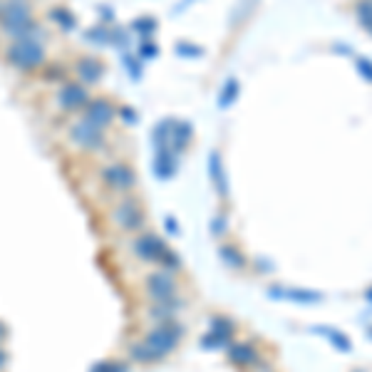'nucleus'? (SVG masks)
Masks as SVG:
<instances>
[{
  "label": "nucleus",
  "instance_id": "nucleus-1",
  "mask_svg": "<svg viewBox=\"0 0 372 372\" xmlns=\"http://www.w3.org/2000/svg\"><path fill=\"white\" fill-rule=\"evenodd\" d=\"M0 58L20 75H38L50 62L48 45L43 40H10L0 50Z\"/></svg>",
  "mask_w": 372,
  "mask_h": 372
},
{
  "label": "nucleus",
  "instance_id": "nucleus-2",
  "mask_svg": "<svg viewBox=\"0 0 372 372\" xmlns=\"http://www.w3.org/2000/svg\"><path fill=\"white\" fill-rule=\"evenodd\" d=\"M107 224L112 231L122 236H137L142 231H147L149 226V216L144 211L142 201L137 194H127L114 199V204L107 211Z\"/></svg>",
  "mask_w": 372,
  "mask_h": 372
},
{
  "label": "nucleus",
  "instance_id": "nucleus-3",
  "mask_svg": "<svg viewBox=\"0 0 372 372\" xmlns=\"http://www.w3.org/2000/svg\"><path fill=\"white\" fill-rule=\"evenodd\" d=\"M94 177H97L99 189L112 196V199L137 194L139 189L137 169H134L132 162H127V159H109V162H102L97 167V172H94Z\"/></svg>",
  "mask_w": 372,
  "mask_h": 372
},
{
  "label": "nucleus",
  "instance_id": "nucleus-4",
  "mask_svg": "<svg viewBox=\"0 0 372 372\" xmlns=\"http://www.w3.org/2000/svg\"><path fill=\"white\" fill-rule=\"evenodd\" d=\"M184 335H186L184 323H179V320L174 318V320H164V323H152V328L144 330L142 343L147 345V348H152V353L157 355L159 363H162L167 355H172L174 350L182 345Z\"/></svg>",
  "mask_w": 372,
  "mask_h": 372
},
{
  "label": "nucleus",
  "instance_id": "nucleus-5",
  "mask_svg": "<svg viewBox=\"0 0 372 372\" xmlns=\"http://www.w3.org/2000/svg\"><path fill=\"white\" fill-rule=\"evenodd\" d=\"M67 142L72 144L77 152L87 154V157H104L109 147V132L92 127V124L84 122L82 117H77L67 127Z\"/></svg>",
  "mask_w": 372,
  "mask_h": 372
},
{
  "label": "nucleus",
  "instance_id": "nucleus-6",
  "mask_svg": "<svg viewBox=\"0 0 372 372\" xmlns=\"http://www.w3.org/2000/svg\"><path fill=\"white\" fill-rule=\"evenodd\" d=\"M89 99H92L89 87H84L77 80H65L62 84L55 87V94H53L55 109L62 114H72V117H77V114L87 107Z\"/></svg>",
  "mask_w": 372,
  "mask_h": 372
},
{
  "label": "nucleus",
  "instance_id": "nucleus-7",
  "mask_svg": "<svg viewBox=\"0 0 372 372\" xmlns=\"http://www.w3.org/2000/svg\"><path fill=\"white\" fill-rule=\"evenodd\" d=\"M172 248L167 246V241L162 236H157L154 231H142L137 236H129V256L139 263L159 266V261L164 258V253Z\"/></svg>",
  "mask_w": 372,
  "mask_h": 372
},
{
  "label": "nucleus",
  "instance_id": "nucleus-8",
  "mask_svg": "<svg viewBox=\"0 0 372 372\" xmlns=\"http://www.w3.org/2000/svg\"><path fill=\"white\" fill-rule=\"evenodd\" d=\"M117 112H119V107L114 104V99H109L107 94H99V97H94L92 94V99L87 102V107H84L77 117H82L84 122H89L92 127L109 132L112 124H114V119H117Z\"/></svg>",
  "mask_w": 372,
  "mask_h": 372
},
{
  "label": "nucleus",
  "instance_id": "nucleus-9",
  "mask_svg": "<svg viewBox=\"0 0 372 372\" xmlns=\"http://www.w3.org/2000/svg\"><path fill=\"white\" fill-rule=\"evenodd\" d=\"M177 290H179V283H177V278H174V273H167V270H162V268L152 270V273H147L142 278V293L147 295L149 303L174 298Z\"/></svg>",
  "mask_w": 372,
  "mask_h": 372
},
{
  "label": "nucleus",
  "instance_id": "nucleus-10",
  "mask_svg": "<svg viewBox=\"0 0 372 372\" xmlns=\"http://www.w3.org/2000/svg\"><path fill=\"white\" fill-rule=\"evenodd\" d=\"M75 80L77 82H82L84 87H92V84L102 82L104 77V62L99 58H94V55H80L77 60H75Z\"/></svg>",
  "mask_w": 372,
  "mask_h": 372
},
{
  "label": "nucleus",
  "instance_id": "nucleus-11",
  "mask_svg": "<svg viewBox=\"0 0 372 372\" xmlns=\"http://www.w3.org/2000/svg\"><path fill=\"white\" fill-rule=\"evenodd\" d=\"M184 300L179 298V295H174V298L169 300H157V303H149L147 310H144V315H147L149 323H164V320H174L179 313L184 310Z\"/></svg>",
  "mask_w": 372,
  "mask_h": 372
},
{
  "label": "nucleus",
  "instance_id": "nucleus-12",
  "mask_svg": "<svg viewBox=\"0 0 372 372\" xmlns=\"http://www.w3.org/2000/svg\"><path fill=\"white\" fill-rule=\"evenodd\" d=\"M229 360L234 365H241V368H256V365H261L258 350H256L251 343H231Z\"/></svg>",
  "mask_w": 372,
  "mask_h": 372
},
{
  "label": "nucleus",
  "instance_id": "nucleus-13",
  "mask_svg": "<svg viewBox=\"0 0 372 372\" xmlns=\"http://www.w3.org/2000/svg\"><path fill=\"white\" fill-rule=\"evenodd\" d=\"M154 174L159 179H172L177 174V157L169 147H157V159H154Z\"/></svg>",
  "mask_w": 372,
  "mask_h": 372
},
{
  "label": "nucleus",
  "instance_id": "nucleus-14",
  "mask_svg": "<svg viewBox=\"0 0 372 372\" xmlns=\"http://www.w3.org/2000/svg\"><path fill=\"white\" fill-rule=\"evenodd\" d=\"M127 358H129V363L132 365H154V363H159V358L152 353V348H147V345L142 343V338L134 340V343L129 345Z\"/></svg>",
  "mask_w": 372,
  "mask_h": 372
},
{
  "label": "nucleus",
  "instance_id": "nucleus-15",
  "mask_svg": "<svg viewBox=\"0 0 372 372\" xmlns=\"http://www.w3.org/2000/svg\"><path fill=\"white\" fill-rule=\"evenodd\" d=\"M194 137V129H191L189 122H174V127H169V142H172V152H179V149H186V144Z\"/></svg>",
  "mask_w": 372,
  "mask_h": 372
},
{
  "label": "nucleus",
  "instance_id": "nucleus-16",
  "mask_svg": "<svg viewBox=\"0 0 372 372\" xmlns=\"http://www.w3.org/2000/svg\"><path fill=\"white\" fill-rule=\"evenodd\" d=\"M209 172H211V179L216 184V191L221 194H229V184H226V177H224V167H221V157L219 152H211V159H209Z\"/></svg>",
  "mask_w": 372,
  "mask_h": 372
},
{
  "label": "nucleus",
  "instance_id": "nucleus-17",
  "mask_svg": "<svg viewBox=\"0 0 372 372\" xmlns=\"http://www.w3.org/2000/svg\"><path fill=\"white\" fill-rule=\"evenodd\" d=\"M50 18L55 20V23L60 25V28L65 30V33H72L75 28H77V18H75L72 10H67L65 5H58V8H53V13H50Z\"/></svg>",
  "mask_w": 372,
  "mask_h": 372
},
{
  "label": "nucleus",
  "instance_id": "nucleus-18",
  "mask_svg": "<svg viewBox=\"0 0 372 372\" xmlns=\"http://www.w3.org/2000/svg\"><path fill=\"white\" fill-rule=\"evenodd\" d=\"M209 333H214V335H219L221 340H226V343H234V323H231L229 318H224V315H214L211 318V330Z\"/></svg>",
  "mask_w": 372,
  "mask_h": 372
},
{
  "label": "nucleus",
  "instance_id": "nucleus-19",
  "mask_svg": "<svg viewBox=\"0 0 372 372\" xmlns=\"http://www.w3.org/2000/svg\"><path fill=\"white\" fill-rule=\"evenodd\" d=\"M219 256H221V261H224L229 268H244L246 266V256L241 253L236 246H231V244H224L219 248Z\"/></svg>",
  "mask_w": 372,
  "mask_h": 372
},
{
  "label": "nucleus",
  "instance_id": "nucleus-20",
  "mask_svg": "<svg viewBox=\"0 0 372 372\" xmlns=\"http://www.w3.org/2000/svg\"><path fill=\"white\" fill-rule=\"evenodd\" d=\"M270 298H290V300H298V303H315V300H320V295L318 293H308V290L270 288Z\"/></svg>",
  "mask_w": 372,
  "mask_h": 372
},
{
  "label": "nucleus",
  "instance_id": "nucleus-21",
  "mask_svg": "<svg viewBox=\"0 0 372 372\" xmlns=\"http://www.w3.org/2000/svg\"><path fill=\"white\" fill-rule=\"evenodd\" d=\"M236 97H239V82H236V80H226L224 89H221V94H219V104L226 109L234 104Z\"/></svg>",
  "mask_w": 372,
  "mask_h": 372
},
{
  "label": "nucleus",
  "instance_id": "nucleus-22",
  "mask_svg": "<svg viewBox=\"0 0 372 372\" xmlns=\"http://www.w3.org/2000/svg\"><path fill=\"white\" fill-rule=\"evenodd\" d=\"M157 268L167 270V273H177V270H182V256H179L174 248H169L167 253H164V258L159 261Z\"/></svg>",
  "mask_w": 372,
  "mask_h": 372
},
{
  "label": "nucleus",
  "instance_id": "nucleus-23",
  "mask_svg": "<svg viewBox=\"0 0 372 372\" xmlns=\"http://www.w3.org/2000/svg\"><path fill=\"white\" fill-rule=\"evenodd\" d=\"M129 365L124 360H102L92 368V372H127Z\"/></svg>",
  "mask_w": 372,
  "mask_h": 372
},
{
  "label": "nucleus",
  "instance_id": "nucleus-24",
  "mask_svg": "<svg viewBox=\"0 0 372 372\" xmlns=\"http://www.w3.org/2000/svg\"><path fill=\"white\" fill-rule=\"evenodd\" d=\"M358 20L363 23V28L372 33V0H360L358 3Z\"/></svg>",
  "mask_w": 372,
  "mask_h": 372
},
{
  "label": "nucleus",
  "instance_id": "nucleus-25",
  "mask_svg": "<svg viewBox=\"0 0 372 372\" xmlns=\"http://www.w3.org/2000/svg\"><path fill=\"white\" fill-rule=\"evenodd\" d=\"M323 333L328 335L330 340H333L335 348H340V350H343V353H350V338H348V335L335 333V330H330V328H328V330H323Z\"/></svg>",
  "mask_w": 372,
  "mask_h": 372
},
{
  "label": "nucleus",
  "instance_id": "nucleus-26",
  "mask_svg": "<svg viewBox=\"0 0 372 372\" xmlns=\"http://www.w3.org/2000/svg\"><path fill=\"white\" fill-rule=\"evenodd\" d=\"M132 25H134V30H137V33L152 35L154 28H157V20H154V18H139V20H134Z\"/></svg>",
  "mask_w": 372,
  "mask_h": 372
},
{
  "label": "nucleus",
  "instance_id": "nucleus-27",
  "mask_svg": "<svg viewBox=\"0 0 372 372\" xmlns=\"http://www.w3.org/2000/svg\"><path fill=\"white\" fill-rule=\"evenodd\" d=\"M177 55H184V58H201L204 50L199 45H189V43H177Z\"/></svg>",
  "mask_w": 372,
  "mask_h": 372
},
{
  "label": "nucleus",
  "instance_id": "nucleus-28",
  "mask_svg": "<svg viewBox=\"0 0 372 372\" xmlns=\"http://www.w3.org/2000/svg\"><path fill=\"white\" fill-rule=\"evenodd\" d=\"M358 72L363 75L368 82H372V60L368 58H358Z\"/></svg>",
  "mask_w": 372,
  "mask_h": 372
},
{
  "label": "nucleus",
  "instance_id": "nucleus-29",
  "mask_svg": "<svg viewBox=\"0 0 372 372\" xmlns=\"http://www.w3.org/2000/svg\"><path fill=\"white\" fill-rule=\"evenodd\" d=\"M157 53H159V50H157V45H154V43H144L142 45V48H139V55H142V58H157Z\"/></svg>",
  "mask_w": 372,
  "mask_h": 372
},
{
  "label": "nucleus",
  "instance_id": "nucleus-30",
  "mask_svg": "<svg viewBox=\"0 0 372 372\" xmlns=\"http://www.w3.org/2000/svg\"><path fill=\"white\" fill-rule=\"evenodd\" d=\"M10 365V353L5 350V345H0V372H5Z\"/></svg>",
  "mask_w": 372,
  "mask_h": 372
},
{
  "label": "nucleus",
  "instance_id": "nucleus-31",
  "mask_svg": "<svg viewBox=\"0 0 372 372\" xmlns=\"http://www.w3.org/2000/svg\"><path fill=\"white\" fill-rule=\"evenodd\" d=\"M224 231H226V221H224V219H214V226H211V234L219 236V234H224Z\"/></svg>",
  "mask_w": 372,
  "mask_h": 372
},
{
  "label": "nucleus",
  "instance_id": "nucleus-32",
  "mask_svg": "<svg viewBox=\"0 0 372 372\" xmlns=\"http://www.w3.org/2000/svg\"><path fill=\"white\" fill-rule=\"evenodd\" d=\"M8 343V325L0 320V345H5Z\"/></svg>",
  "mask_w": 372,
  "mask_h": 372
},
{
  "label": "nucleus",
  "instance_id": "nucleus-33",
  "mask_svg": "<svg viewBox=\"0 0 372 372\" xmlns=\"http://www.w3.org/2000/svg\"><path fill=\"white\" fill-rule=\"evenodd\" d=\"M167 229L172 231V234H177V231H179V229H177V221H174V219H167Z\"/></svg>",
  "mask_w": 372,
  "mask_h": 372
},
{
  "label": "nucleus",
  "instance_id": "nucleus-34",
  "mask_svg": "<svg viewBox=\"0 0 372 372\" xmlns=\"http://www.w3.org/2000/svg\"><path fill=\"white\" fill-rule=\"evenodd\" d=\"M368 300H370V303H372V288L368 290Z\"/></svg>",
  "mask_w": 372,
  "mask_h": 372
},
{
  "label": "nucleus",
  "instance_id": "nucleus-35",
  "mask_svg": "<svg viewBox=\"0 0 372 372\" xmlns=\"http://www.w3.org/2000/svg\"><path fill=\"white\" fill-rule=\"evenodd\" d=\"M370 335H372V330H370Z\"/></svg>",
  "mask_w": 372,
  "mask_h": 372
},
{
  "label": "nucleus",
  "instance_id": "nucleus-36",
  "mask_svg": "<svg viewBox=\"0 0 372 372\" xmlns=\"http://www.w3.org/2000/svg\"><path fill=\"white\" fill-rule=\"evenodd\" d=\"M0 3H3V0H0Z\"/></svg>",
  "mask_w": 372,
  "mask_h": 372
}]
</instances>
